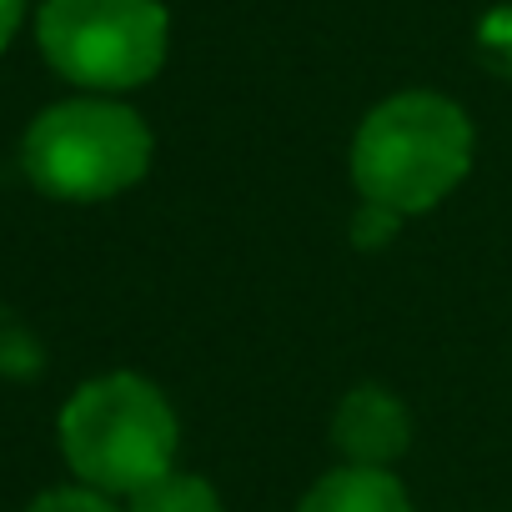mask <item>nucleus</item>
<instances>
[{
  "mask_svg": "<svg viewBox=\"0 0 512 512\" xmlns=\"http://www.w3.org/2000/svg\"><path fill=\"white\" fill-rule=\"evenodd\" d=\"M126 512H221V497L196 472H166L131 497Z\"/></svg>",
  "mask_w": 512,
  "mask_h": 512,
  "instance_id": "0eeeda50",
  "label": "nucleus"
},
{
  "mask_svg": "<svg viewBox=\"0 0 512 512\" xmlns=\"http://www.w3.org/2000/svg\"><path fill=\"white\" fill-rule=\"evenodd\" d=\"M41 56L86 91H136L166 66L171 21L161 0H46Z\"/></svg>",
  "mask_w": 512,
  "mask_h": 512,
  "instance_id": "20e7f679",
  "label": "nucleus"
},
{
  "mask_svg": "<svg viewBox=\"0 0 512 512\" xmlns=\"http://www.w3.org/2000/svg\"><path fill=\"white\" fill-rule=\"evenodd\" d=\"M21 16H26V0H0V51H6L21 31Z\"/></svg>",
  "mask_w": 512,
  "mask_h": 512,
  "instance_id": "1a4fd4ad",
  "label": "nucleus"
},
{
  "mask_svg": "<svg viewBox=\"0 0 512 512\" xmlns=\"http://www.w3.org/2000/svg\"><path fill=\"white\" fill-rule=\"evenodd\" d=\"M472 166V121L437 91H402L367 111L352 136V186L367 206L417 216Z\"/></svg>",
  "mask_w": 512,
  "mask_h": 512,
  "instance_id": "f257e3e1",
  "label": "nucleus"
},
{
  "mask_svg": "<svg viewBox=\"0 0 512 512\" xmlns=\"http://www.w3.org/2000/svg\"><path fill=\"white\" fill-rule=\"evenodd\" d=\"M181 427L166 392L136 372H106L61 407V452L81 487L136 497L176 472Z\"/></svg>",
  "mask_w": 512,
  "mask_h": 512,
  "instance_id": "f03ea898",
  "label": "nucleus"
},
{
  "mask_svg": "<svg viewBox=\"0 0 512 512\" xmlns=\"http://www.w3.org/2000/svg\"><path fill=\"white\" fill-rule=\"evenodd\" d=\"M26 512H121V507L96 487H56V492H41Z\"/></svg>",
  "mask_w": 512,
  "mask_h": 512,
  "instance_id": "6e6552de",
  "label": "nucleus"
},
{
  "mask_svg": "<svg viewBox=\"0 0 512 512\" xmlns=\"http://www.w3.org/2000/svg\"><path fill=\"white\" fill-rule=\"evenodd\" d=\"M21 161L56 201H111L151 171V131L121 101L76 96L31 121Z\"/></svg>",
  "mask_w": 512,
  "mask_h": 512,
  "instance_id": "7ed1b4c3",
  "label": "nucleus"
},
{
  "mask_svg": "<svg viewBox=\"0 0 512 512\" xmlns=\"http://www.w3.org/2000/svg\"><path fill=\"white\" fill-rule=\"evenodd\" d=\"M332 442L352 467H392L412 442V417L387 387L362 382L337 402Z\"/></svg>",
  "mask_w": 512,
  "mask_h": 512,
  "instance_id": "39448f33",
  "label": "nucleus"
},
{
  "mask_svg": "<svg viewBox=\"0 0 512 512\" xmlns=\"http://www.w3.org/2000/svg\"><path fill=\"white\" fill-rule=\"evenodd\" d=\"M297 512H412L407 487L387 467H337L317 477Z\"/></svg>",
  "mask_w": 512,
  "mask_h": 512,
  "instance_id": "423d86ee",
  "label": "nucleus"
}]
</instances>
